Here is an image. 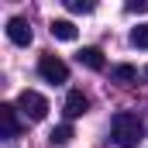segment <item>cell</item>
Listing matches in <instances>:
<instances>
[{
    "label": "cell",
    "mask_w": 148,
    "mask_h": 148,
    "mask_svg": "<svg viewBox=\"0 0 148 148\" xmlns=\"http://www.w3.org/2000/svg\"><path fill=\"white\" fill-rule=\"evenodd\" d=\"M110 134H114V141H117L121 148H138V145H141V138H145V124L138 121V114L121 110V114H114Z\"/></svg>",
    "instance_id": "6da1fadb"
},
{
    "label": "cell",
    "mask_w": 148,
    "mask_h": 148,
    "mask_svg": "<svg viewBox=\"0 0 148 148\" xmlns=\"http://www.w3.org/2000/svg\"><path fill=\"white\" fill-rule=\"evenodd\" d=\"M17 110L24 114L28 121H45V114H48V100L35 93V90H24L21 97H17Z\"/></svg>",
    "instance_id": "7a4b0ae2"
},
{
    "label": "cell",
    "mask_w": 148,
    "mask_h": 148,
    "mask_svg": "<svg viewBox=\"0 0 148 148\" xmlns=\"http://www.w3.org/2000/svg\"><path fill=\"white\" fill-rule=\"evenodd\" d=\"M38 73H41V79L45 83H69V66L59 59V55H41L38 59Z\"/></svg>",
    "instance_id": "3957f363"
},
{
    "label": "cell",
    "mask_w": 148,
    "mask_h": 148,
    "mask_svg": "<svg viewBox=\"0 0 148 148\" xmlns=\"http://www.w3.org/2000/svg\"><path fill=\"white\" fill-rule=\"evenodd\" d=\"M3 31H7V38H10L14 45H31V38H35L31 35V24H28L24 17H10Z\"/></svg>",
    "instance_id": "277c9868"
},
{
    "label": "cell",
    "mask_w": 148,
    "mask_h": 148,
    "mask_svg": "<svg viewBox=\"0 0 148 148\" xmlns=\"http://www.w3.org/2000/svg\"><path fill=\"white\" fill-rule=\"evenodd\" d=\"M0 131H3V138H17L21 124H17V107L14 103H0Z\"/></svg>",
    "instance_id": "5b68a950"
},
{
    "label": "cell",
    "mask_w": 148,
    "mask_h": 148,
    "mask_svg": "<svg viewBox=\"0 0 148 148\" xmlns=\"http://www.w3.org/2000/svg\"><path fill=\"white\" fill-rule=\"evenodd\" d=\"M86 110H90V97L83 90H69V97H66V117H83Z\"/></svg>",
    "instance_id": "8992f818"
},
{
    "label": "cell",
    "mask_w": 148,
    "mask_h": 148,
    "mask_svg": "<svg viewBox=\"0 0 148 148\" xmlns=\"http://www.w3.org/2000/svg\"><path fill=\"white\" fill-rule=\"evenodd\" d=\"M76 62H79V66H86V69H93V73H100V69L107 66L100 48H79V52H76Z\"/></svg>",
    "instance_id": "52a82bcc"
},
{
    "label": "cell",
    "mask_w": 148,
    "mask_h": 148,
    "mask_svg": "<svg viewBox=\"0 0 148 148\" xmlns=\"http://www.w3.org/2000/svg\"><path fill=\"white\" fill-rule=\"evenodd\" d=\"M52 38H59V41H76V24L73 21H52Z\"/></svg>",
    "instance_id": "ba28073f"
},
{
    "label": "cell",
    "mask_w": 148,
    "mask_h": 148,
    "mask_svg": "<svg viewBox=\"0 0 148 148\" xmlns=\"http://www.w3.org/2000/svg\"><path fill=\"white\" fill-rule=\"evenodd\" d=\"M48 141H52V145H69V141H73V124H59V127H52Z\"/></svg>",
    "instance_id": "9c48e42d"
},
{
    "label": "cell",
    "mask_w": 148,
    "mask_h": 148,
    "mask_svg": "<svg viewBox=\"0 0 148 148\" xmlns=\"http://www.w3.org/2000/svg\"><path fill=\"white\" fill-rule=\"evenodd\" d=\"M114 83H131V79H138V69L134 66H114Z\"/></svg>",
    "instance_id": "30bf717a"
},
{
    "label": "cell",
    "mask_w": 148,
    "mask_h": 148,
    "mask_svg": "<svg viewBox=\"0 0 148 148\" xmlns=\"http://www.w3.org/2000/svg\"><path fill=\"white\" fill-rule=\"evenodd\" d=\"M131 45H134V48H148V24H138V28L131 31Z\"/></svg>",
    "instance_id": "8fae6325"
},
{
    "label": "cell",
    "mask_w": 148,
    "mask_h": 148,
    "mask_svg": "<svg viewBox=\"0 0 148 148\" xmlns=\"http://www.w3.org/2000/svg\"><path fill=\"white\" fill-rule=\"evenodd\" d=\"M66 7H69L73 14H90L97 3H93V0H66Z\"/></svg>",
    "instance_id": "7c38bea8"
},
{
    "label": "cell",
    "mask_w": 148,
    "mask_h": 148,
    "mask_svg": "<svg viewBox=\"0 0 148 148\" xmlns=\"http://www.w3.org/2000/svg\"><path fill=\"white\" fill-rule=\"evenodd\" d=\"M148 10V0H131L127 3V14H145Z\"/></svg>",
    "instance_id": "4fadbf2b"
},
{
    "label": "cell",
    "mask_w": 148,
    "mask_h": 148,
    "mask_svg": "<svg viewBox=\"0 0 148 148\" xmlns=\"http://www.w3.org/2000/svg\"><path fill=\"white\" fill-rule=\"evenodd\" d=\"M145 76H148V69H145Z\"/></svg>",
    "instance_id": "5bb4252c"
}]
</instances>
